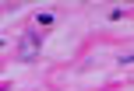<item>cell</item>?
<instances>
[{"label":"cell","instance_id":"2","mask_svg":"<svg viewBox=\"0 0 134 91\" xmlns=\"http://www.w3.org/2000/svg\"><path fill=\"white\" fill-rule=\"evenodd\" d=\"M0 91H11V88H0Z\"/></svg>","mask_w":134,"mask_h":91},{"label":"cell","instance_id":"1","mask_svg":"<svg viewBox=\"0 0 134 91\" xmlns=\"http://www.w3.org/2000/svg\"><path fill=\"white\" fill-rule=\"evenodd\" d=\"M18 56H21V60H35V56H39V35H25Z\"/></svg>","mask_w":134,"mask_h":91}]
</instances>
